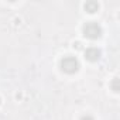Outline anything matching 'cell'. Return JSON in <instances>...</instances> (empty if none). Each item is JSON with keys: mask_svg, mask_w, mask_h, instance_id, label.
Listing matches in <instances>:
<instances>
[{"mask_svg": "<svg viewBox=\"0 0 120 120\" xmlns=\"http://www.w3.org/2000/svg\"><path fill=\"white\" fill-rule=\"evenodd\" d=\"M83 9H85L86 13L93 14V13H96V11L99 10V3H98V2H86V3L83 4Z\"/></svg>", "mask_w": 120, "mask_h": 120, "instance_id": "obj_4", "label": "cell"}, {"mask_svg": "<svg viewBox=\"0 0 120 120\" xmlns=\"http://www.w3.org/2000/svg\"><path fill=\"white\" fill-rule=\"evenodd\" d=\"M81 120H93V117H92L90 114H83V116L81 117Z\"/></svg>", "mask_w": 120, "mask_h": 120, "instance_id": "obj_6", "label": "cell"}, {"mask_svg": "<svg viewBox=\"0 0 120 120\" xmlns=\"http://www.w3.org/2000/svg\"><path fill=\"white\" fill-rule=\"evenodd\" d=\"M61 69L62 72L65 74H75L78 69H79V62H78V59L75 56H71V55H67L61 59Z\"/></svg>", "mask_w": 120, "mask_h": 120, "instance_id": "obj_1", "label": "cell"}, {"mask_svg": "<svg viewBox=\"0 0 120 120\" xmlns=\"http://www.w3.org/2000/svg\"><path fill=\"white\" fill-rule=\"evenodd\" d=\"M82 31H83V35L89 40H98L102 35V27L96 21H88L83 26Z\"/></svg>", "mask_w": 120, "mask_h": 120, "instance_id": "obj_2", "label": "cell"}, {"mask_svg": "<svg viewBox=\"0 0 120 120\" xmlns=\"http://www.w3.org/2000/svg\"><path fill=\"white\" fill-rule=\"evenodd\" d=\"M100 55H102V54H100V49H98V48H95V47H89V48L85 49V58L88 59V61H90V62L99 61Z\"/></svg>", "mask_w": 120, "mask_h": 120, "instance_id": "obj_3", "label": "cell"}, {"mask_svg": "<svg viewBox=\"0 0 120 120\" xmlns=\"http://www.w3.org/2000/svg\"><path fill=\"white\" fill-rule=\"evenodd\" d=\"M110 86H112L113 92H116V93H117V92L120 90V89H119V79H117V78H114V79H113V82L110 83Z\"/></svg>", "mask_w": 120, "mask_h": 120, "instance_id": "obj_5", "label": "cell"}]
</instances>
